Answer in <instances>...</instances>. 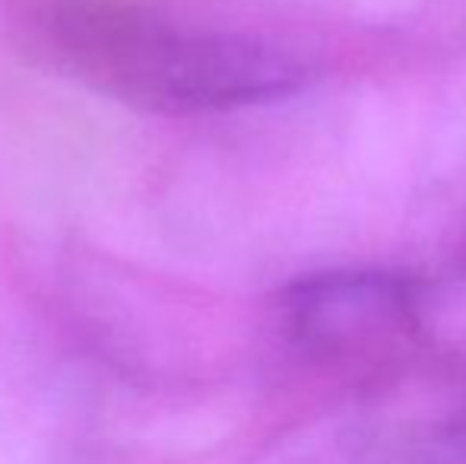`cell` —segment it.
<instances>
[{"label": "cell", "instance_id": "3957f363", "mask_svg": "<svg viewBox=\"0 0 466 464\" xmlns=\"http://www.w3.org/2000/svg\"><path fill=\"white\" fill-rule=\"evenodd\" d=\"M463 407L346 410L270 442L248 464H451Z\"/></svg>", "mask_w": 466, "mask_h": 464}, {"label": "cell", "instance_id": "7a4b0ae2", "mask_svg": "<svg viewBox=\"0 0 466 464\" xmlns=\"http://www.w3.org/2000/svg\"><path fill=\"white\" fill-rule=\"evenodd\" d=\"M289 337L318 359H365L419 328V290L400 273H314L282 293Z\"/></svg>", "mask_w": 466, "mask_h": 464}, {"label": "cell", "instance_id": "6da1fadb", "mask_svg": "<svg viewBox=\"0 0 466 464\" xmlns=\"http://www.w3.org/2000/svg\"><path fill=\"white\" fill-rule=\"evenodd\" d=\"M29 32L64 77L147 112H226L292 96L311 80L277 45L185 29L117 0H45Z\"/></svg>", "mask_w": 466, "mask_h": 464}]
</instances>
